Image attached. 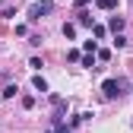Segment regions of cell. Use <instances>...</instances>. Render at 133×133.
<instances>
[{
  "label": "cell",
  "instance_id": "cell-9",
  "mask_svg": "<svg viewBox=\"0 0 133 133\" xmlns=\"http://www.w3.org/2000/svg\"><path fill=\"white\" fill-rule=\"evenodd\" d=\"M82 66H86V70H98L95 66V54H82V60H79Z\"/></svg>",
  "mask_w": 133,
  "mask_h": 133
},
{
  "label": "cell",
  "instance_id": "cell-3",
  "mask_svg": "<svg viewBox=\"0 0 133 133\" xmlns=\"http://www.w3.org/2000/svg\"><path fill=\"white\" fill-rule=\"evenodd\" d=\"M76 22L86 25V29H92V13H89V10H79V13H76Z\"/></svg>",
  "mask_w": 133,
  "mask_h": 133
},
{
  "label": "cell",
  "instance_id": "cell-10",
  "mask_svg": "<svg viewBox=\"0 0 133 133\" xmlns=\"http://www.w3.org/2000/svg\"><path fill=\"white\" fill-rule=\"evenodd\" d=\"M63 38H76V25L73 22H63Z\"/></svg>",
  "mask_w": 133,
  "mask_h": 133
},
{
  "label": "cell",
  "instance_id": "cell-4",
  "mask_svg": "<svg viewBox=\"0 0 133 133\" xmlns=\"http://www.w3.org/2000/svg\"><path fill=\"white\" fill-rule=\"evenodd\" d=\"M32 86H35V89H38V92L44 95V92H48V79H44L41 73H35V76H32Z\"/></svg>",
  "mask_w": 133,
  "mask_h": 133
},
{
  "label": "cell",
  "instance_id": "cell-1",
  "mask_svg": "<svg viewBox=\"0 0 133 133\" xmlns=\"http://www.w3.org/2000/svg\"><path fill=\"white\" fill-rule=\"evenodd\" d=\"M102 92H105V98H124V95L130 92V79H127V76L105 79V82H102Z\"/></svg>",
  "mask_w": 133,
  "mask_h": 133
},
{
  "label": "cell",
  "instance_id": "cell-6",
  "mask_svg": "<svg viewBox=\"0 0 133 133\" xmlns=\"http://www.w3.org/2000/svg\"><path fill=\"white\" fill-rule=\"evenodd\" d=\"M108 29H111V32H124V16H111Z\"/></svg>",
  "mask_w": 133,
  "mask_h": 133
},
{
  "label": "cell",
  "instance_id": "cell-7",
  "mask_svg": "<svg viewBox=\"0 0 133 133\" xmlns=\"http://www.w3.org/2000/svg\"><path fill=\"white\" fill-rule=\"evenodd\" d=\"M16 92H19V86H13V82H6V86L0 89V98H13Z\"/></svg>",
  "mask_w": 133,
  "mask_h": 133
},
{
  "label": "cell",
  "instance_id": "cell-8",
  "mask_svg": "<svg viewBox=\"0 0 133 133\" xmlns=\"http://www.w3.org/2000/svg\"><path fill=\"white\" fill-rule=\"evenodd\" d=\"M114 48H127L130 41H127V35H124V32H114V41H111Z\"/></svg>",
  "mask_w": 133,
  "mask_h": 133
},
{
  "label": "cell",
  "instance_id": "cell-13",
  "mask_svg": "<svg viewBox=\"0 0 133 133\" xmlns=\"http://www.w3.org/2000/svg\"><path fill=\"white\" fill-rule=\"evenodd\" d=\"M92 35L95 38H105V25H92Z\"/></svg>",
  "mask_w": 133,
  "mask_h": 133
},
{
  "label": "cell",
  "instance_id": "cell-2",
  "mask_svg": "<svg viewBox=\"0 0 133 133\" xmlns=\"http://www.w3.org/2000/svg\"><path fill=\"white\" fill-rule=\"evenodd\" d=\"M54 13V0H38V3L29 6V22H41L44 16Z\"/></svg>",
  "mask_w": 133,
  "mask_h": 133
},
{
  "label": "cell",
  "instance_id": "cell-15",
  "mask_svg": "<svg viewBox=\"0 0 133 133\" xmlns=\"http://www.w3.org/2000/svg\"><path fill=\"white\" fill-rule=\"evenodd\" d=\"M22 108H35V98H32V95H22Z\"/></svg>",
  "mask_w": 133,
  "mask_h": 133
},
{
  "label": "cell",
  "instance_id": "cell-12",
  "mask_svg": "<svg viewBox=\"0 0 133 133\" xmlns=\"http://www.w3.org/2000/svg\"><path fill=\"white\" fill-rule=\"evenodd\" d=\"M66 60H70V63H79V60H82V54L73 48V51H66Z\"/></svg>",
  "mask_w": 133,
  "mask_h": 133
},
{
  "label": "cell",
  "instance_id": "cell-17",
  "mask_svg": "<svg viewBox=\"0 0 133 133\" xmlns=\"http://www.w3.org/2000/svg\"><path fill=\"white\" fill-rule=\"evenodd\" d=\"M130 3H133V0H130Z\"/></svg>",
  "mask_w": 133,
  "mask_h": 133
},
{
  "label": "cell",
  "instance_id": "cell-16",
  "mask_svg": "<svg viewBox=\"0 0 133 133\" xmlns=\"http://www.w3.org/2000/svg\"><path fill=\"white\" fill-rule=\"evenodd\" d=\"M76 3H79V6H86V3H92V0H76Z\"/></svg>",
  "mask_w": 133,
  "mask_h": 133
},
{
  "label": "cell",
  "instance_id": "cell-14",
  "mask_svg": "<svg viewBox=\"0 0 133 133\" xmlns=\"http://www.w3.org/2000/svg\"><path fill=\"white\" fill-rule=\"evenodd\" d=\"M29 66H32V70H41L44 63H41V57H32V60H29Z\"/></svg>",
  "mask_w": 133,
  "mask_h": 133
},
{
  "label": "cell",
  "instance_id": "cell-11",
  "mask_svg": "<svg viewBox=\"0 0 133 133\" xmlns=\"http://www.w3.org/2000/svg\"><path fill=\"white\" fill-rule=\"evenodd\" d=\"M82 51H86V54H98V44L89 38V41H82Z\"/></svg>",
  "mask_w": 133,
  "mask_h": 133
},
{
  "label": "cell",
  "instance_id": "cell-5",
  "mask_svg": "<svg viewBox=\"0 0 133 133\" xmlns=\"http://www.w3.org/2000/svg\"><path fill=\"white\" fill-rule=\"evenodd\" d=\"M95 6L105 10V13H111V10H117V0H95Z\"/></svg>",
  "mask_w": 133,
  "mask_h": 133
}]
</instances>
